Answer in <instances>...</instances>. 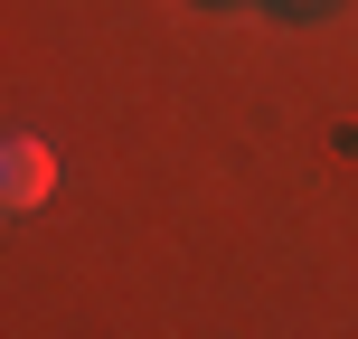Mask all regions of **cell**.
<instances>
[{
  "label": "cell",
  "mask_w": 358,
  "mask_h": 339,
  "mask_svg": "<svg viewBox=\"0 0 358 339\" xmlns=\"http://www.w3.org/2000/svg\"><path fill=\"white\" fill-rule=\"evenodd\" d=\"M48 189H57V151L48 142H10V151H0V198H10L19 217L48 208Z\"/></svg>",
  "instance_id": "6da1fadb"
}]
</instances>
